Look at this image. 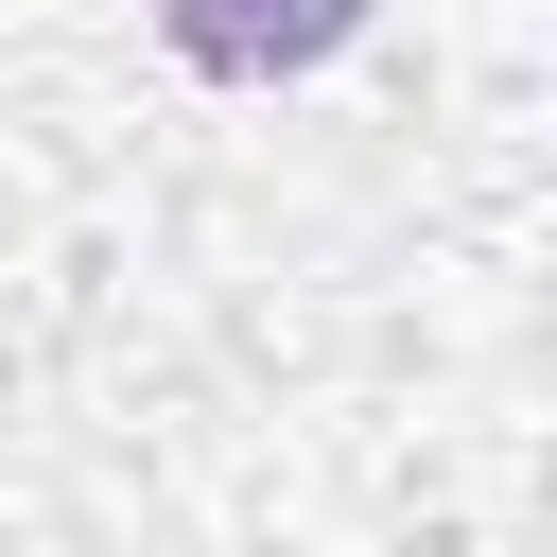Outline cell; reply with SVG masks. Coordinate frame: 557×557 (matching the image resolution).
Listing matches in <instances>:
<instances>
[{"label":"cell","instance_id":"1","mask_svg":"<svg viewBox=\"0 0 557 557\" xmlns=\"http://www.w3.org/2000/svg\"><path fill=\"white\" fill-rule=\"evenodd\" d=\"M348 17H366V0H157V35H174L191 70H313Z\"/></svg>","mask_w":557,"mask_h":557}]
</instances>
